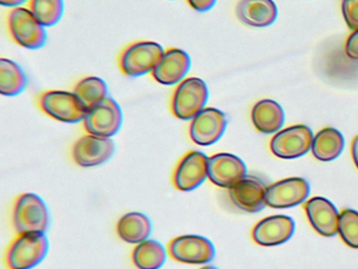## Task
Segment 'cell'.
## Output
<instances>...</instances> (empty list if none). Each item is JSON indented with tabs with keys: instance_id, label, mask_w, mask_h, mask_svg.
<instances>
[{
	"instance_id": "5",
	"label": "cell",
	"mask_w": 358,
	"mask_h": 269,
	"mask_svg": "<svg viewBox=\"0 0 358 269\" xmlns=\"http://www.w3.org/2000/svg\"><path fill=\"white\" fill-rule=\"evenodd\" d=\"M10 37L18 46L29 50L43 48L47 42V32L28 8H11L7 15Z\"/></svg>"
},
{
	"instance_id": "23",
	"label": "cell",
	"mask_w": 358,
	"mask_h": 269,
	"mask_svg": "<svg viewBox=\"0 0 358 269\" xmlns=\"http://www.w3.org/2000/svg\"><path fill=\"white\" fill-rule=\"evenodd\" d=\"M166 248L157 240L148 239L137 244L131 260L138 269H160L167 260Z\"/></svg>"
},
{
	"instance_id": "4",
	"label": "cell",
	"mask_w": 358,
	"mask_h": 269,
	"mask_svg": "<svg viewBox=\"0 0 358 269\" xmlns=\"http://www.w3.org/2000/svg\"><path fill=\"white\" fill-rule=\"evenodd\" d=\"M41 111L56 121L64 123H78L87 116V105L74 92L50 90L41 92L37 98Z\"/></svg>"
},
{
	"instance_id": "18",
	"label": "cell",
	"mask_w": 358,
	"mask_h": 269,
	"mask_svg": "<svg viewBox=\"0 0 358 269\" xmlns=\"http://www.w3.org/2000/svg\"><path fill=\"white\" fill-rule=\"evenodd\" d=\"M306 214L312 227L320 235L333 237L338 233L339 212L329 200L312 198L306 204Z\"/></svg>"
},
{
	"instance_id": "2",
	"label": "cell",
	"mask_w": 358,
	"mask_h": 269,
	"mask_svg": "<svg viewBox=\"0 0 358 269\" xmlns=\"http://www.w3.org/2000/svg\"><path fill=\"white\" fill-rule=\"evenodd\" d=\"M51 214L41 195L24 193L18 195L12 208V225L17 233H47Z\"/></svg>"
},
{
	"instance_id": "1",
	"label": "cell",
	"mask_w": 358,
	"mask_h": 269,
	"mask_svg": "<svg viewBox=\"0 0 358 269\" xmlns=\"http://www.w3.org/2000/svg\"><path fill=\"white\" fill-rule=\"evenodd\" d=\"M50 242L45 233H17L6 250L8 269H33L49 252Z\"/></svg>"
},
{
	"instance_id": "7",
	"label": "cell",
	"mask_w": 358,
	"mask_h": 269,
	"mask_svg": "<svg viewBox=\"0 0 358 269\" xmlns=\"http://www.w3.org/2000/svg\"><path fill=\"white\" fill-rule=\"evenodd\" d=\"M122 123L120 105L114 99L106 97L101 102L90 107L83 120V128L87 134L112 138L118 134Z\"/></svg>"
},
{
	"instance_id": "28",
	"label": "cell",
	"mask_w": 358,
	"mask_h": 269,
	"mask_svg": "<svg viewBox=\"0 0 358 269\" xmlns=\"http://www.w3.org/2000/svg\"><path fill=\"white\" fill-rule=\"evenodd\" d=\"M341 10L349 29H358V0H343Z\"/></svg>"
},
{
	"instance_id": "15",
	"label": "cell",
	"mask_w": 358,
	"mask_h": 269,
	"mask_svg": "<svg viewBox=\"0 0 358 269\" xmlns=\"http://www.w3.org/2000/svg\"><path fill=\"white\" fill-rule=\"evenodd\" d=\"M192 65L189 55L178 48H169L164 50L158 64L152 71V76L162 85H175L183 81Z\"/></svg>"
},
{
	"instance_id": "19",
	"label": "cell",
	"mask_w": 358,
	"mask_h": 269,
	"mask_svg": "<svg viewBox=\"0 0 358 269\" xmlns=\"http://www.w3.org/2000/svg\"><path fill=\"white\" fill-rule=\"evenodd\" d=\"M236 16L249 27H269L278 17V8L273 0H240Z\"/></svg>"
},
{
	"instance_id": "29",
	"label": "cell",
	"mask_w": 358,
	"mask_h": 269,
	"mask_svg": "<svg viewBox=\"0 0 358 269\" xmlns=\"http://www.w3.org/2000/svg\"><path fill=\"white\" fill-rule=\"evenodd\" d=\"M345 54L352 60H358V29H355L348 38Z\"/></svg>"
},
{
	"instance_id": "26",
	"label": "cell",
	"mask_w": 358,
	"mask_h": 269,
	"mask_svg": "<svg viewBox=\"0 0 358 269\" xmlns=\"http://www.w3.org/2000/svg\"><path fill=\"white\" fill-rule=\"evenodd\" d=\"M28 8L43 27L57 25L64 15V0H29Z\"/></svg>"
},
{
	"instance_id": "24",
	"label": "cell",
	"mask_w": 358,
	"mask_h": 269,
	"mask_svg": "<svg viewBox=\"0 0 358 269\" xmlns=\"http://www.w3.org/2000/svg\"><path fill=\"white\" fill-rule=\"evenodd\" d=\"M27 76L24 69L11 59H0V92L13 97L22 94L27 88Z\"/></svg>"
},
{
	"instance_id": "33",
	"label": "cell",
	"mask_w": 358,
	"mask_h": 269,
	"mask_svg": "<svg viewBox=\"0 0 358 269\" xmlns=\"http://www.w3.org/2000/svg\"><path fill=\"white\" fill-rule=\"evenodd\" d=\"M199 269H219V268H217V267H215V266H209V265H207V266H203Z\"/></svg>"
},
{
	"instance_id": "10",
	"label": "cell",
	"mask_w": 358,
	"mask_h": 269,
	"mask_svg": "<svg viewBox=\"0 0 358 269\" xmlns=\"http://www.w3.org/2000/svg\"><path fill=\"white\" fill-rule=\"evenodd\" d=\"M313 132L307 125L290 126L278 132L270 143L273 155L282 159H295L312 149Z\"/></svg>"
},
{
	"instance_id": "27",
	"label": "cell",
	"mask_w": 358,
	"mask_h": 269,
	"mask_svg": "<svg viewBox=\"0 0 358 269\" xmlns=\"http://www.w3.org/2000/svg\"><path fill=\"white\" fill-rule=\"evenodd\" d=\"M338 233L343 241L352 248H358V212L345 209L339 214Z\"/></svg>"
},
{
	"instance_id": "25",
	"label": "cell",
	"mask_w": 358,
	"mask_h": 269,
	"mask_svg": "<svg viewBox=\"0 0 358 269\" xmlns=\"http://www.w3.org/2000/svg\"><path fill=\"white\" fill-rule=\"evenodd\" d=\"M73 92L90 109L108 97V88L101 78L89 76L79 80Z\"/></svg>"
},
{
	"instance_id": "13",
	"label": "cell",
	"mask_w": 358,
	"mask_h": 269,
	"mask_svg": "<svg viewBox=\"0 0 358 269\" xmlns=\"http://www.w3.org/2000/svg\"><path fill=\"white\" fill-rule=\"evenodd\" d=\"M246 174V164L232 153H215L208 158V179L222 188H231Z\"/></svg>"
},
{
	"instance_id": "20",
	"label": "cell",
	"mask_w": 358,
	"mask_h": 269,
	"mask_svg": "<svg viewBox=\"0 0 358 269\" xmlns=\"http://www.w3.org/2000/svg\"><path fill=\"white\" fill-rule=\"evenodd\" d=\"M251 119L259 132L273 134L284 124V109L276 101L264 99L253 106Z\"/></svg>"
},
{
	"instance_id": "32",
	"label": "cell",
	"mask_w": 358,
	"mask_h": 269,
	"mask_svg": "<svg viewBox=\"0 0 358 269\" xmlns=\"http://www.w3.org/2000/svg\"><path fill=\"white\" fill-rule=\"evenodd\" d=\"M352 157H353L354 163L357 166L358 168V136H356L355 138L352 141Z\"/></svg>"
},
{
	"instance_id": "11",
	"label": "cell",
	"mask_w": 358,
	"mask_h": 269,
	"mask_svg": "<svg viewBox=\"0 0 358 269\" xmlns=\"http://www.w3.org/2000/svg\"><path fill=\"white\" fill-rule=\"evenodd\" d=\"M116 144L112 138L85 134L72 147V158L81 167H95L108 162L114 156Z\"/></svg>"
},
{
	"instance_id": "31",
	"label": "cell",
	"mask_w": 358,
	"mask_h": 269,
	"mask_svg": "<svg viewBox=\"0 0 358 269\" xmlns=\"http://www.w3.org/2000/svg\"><path fill=\"white\" fill-rule=\"evenodd\" d=\"M26 2H29V0H0L1 6L11 8H17V6H20Z\"/></svg>"
},
{
	"instance_id": "21",
	"label": "cell",
	"mask_w": 358,
	"mask_h": 269,
	"mask_svg": "<svg viewBox=\"0 0 358 269\" xmlns=\"http://www.w3.org/2000/svg\"><path fill=\"white\" fill-rule=\"evenodd\" d=\"M152 229L150 218L139 212H129L121 216L117 223L119 237L127 243L136 245L150 239Z\"/></svg>"
},
{
	"instance_id": "22",
	"label": "cell",
	"mask_w": 358,
	"mask_h": 269,
	"mask_svg": "<svg viewBox=\"0 0 358 269\" xmlns=\"http://www.w3.org/2000/svg\"><path fill=\"white\" fill-rule=\"evenodd\" d=\"M343 147L345 139L341 132L333 127H326L315 134L311 149L316 159L328 162L338 158Z\"/></svg>"
},
{
	"instance_id": "14",
	"label": "cell",
	"mask_w": 358,
	"mask_h": 269,
	"mask_svg": "<svg viewBox=\"0 0 358 269\" xmlns=\"http://www.w3.org/2000/svg\"><path fill=\"white\" fill-rule=\"evenodd\" d=\"M309 193V183L305 179H285L267 187L265 201L270 207H293L303 203Z\"/></svg>"
},
{
	"instance_id": "30",
	"label": "cell",
	"mask_w": 358,
	"mask_h": 269,
	"mask_svg": "<svg viewBox=\"0 0 358 269\" xmlns=\"http://www.w3.org/2000/svg\"><path fill=\"white\" fill-rule=\"evenodd\" d=\"M186 1L196 12H207L213 8L217 0H186Z\"/></svg>"
},
{
	"instance_id": "12",
	"label": "cell",
	"mask_w": 358,
	"mask_h": 269,
	"mask_svg": "<svg viewBox=\"0 0 358 269\" xmlns=\"http://www.w3.org/2000/svg\"><path fill=\"white\" fill-rule=\"evenodd\" d=\"M227 127L225 113L215 107H205L190 122L189 137L200 146H210L217 143Z\"/></svg>"
},
{
	"instance_id": "16",
	"label": "cell",
	"mask_w": 358,
	"mask_h": 269,
	"mask_svg": "<svg viewBox=\"0 0 358 269\" xmlns=\"http://www.w3.org/2000/svg\"><path fill=\"white\" fill-rule=\"evenodd\" d=\"M266 189L267 186L261 179L246 176L229 189V197L236 207L255 214L267 205L265 201Z\"/></svg>"
},
{
	"instance_id": "17",
	"label": "cell",
	"mask_w": 358,
	"mask_h": 269,
	"mask_svg": "<svg viewBox=\"0 0 358 269\" xmlns=\"http://www.w3.org/2000/svg\"><path fill=\"white\" fill-rule=\"evenodd\" d=\"M295 230V223L288 216H268L259 221L252 231L255 243L261 246H276L290 240Z\"/></svg>"
},
{
	"instance_id": "9",
	"label": "cell",
	"mask_w": 358,
	"mask_h": 269,
	"mask_svg": "<svg viewBox=\"0 0 358 269\" xmlns=\"http://www.w3.org/2000/svg\"><path fill=\"white\" fill-rule=\"evenodd\" d=\"M208 178V157L200 151L186 153L176 165L173 184L178 191H192Z\"/></svg>"
},
{
	"instance_id": "3",
	"label": "cell",
	"mask_w": 358,
	"mask_h": 269,
	"mask_svg": "<svg viewBox=\"0 0 358 269\" xmlns=\"http://www.w3.org/2000/svg\"><path fill=\"white\" fill-rule=\"evenodd\" d=\"M164 50L160 44L150 40L131 42L119 54V69L129 77H140L152 73Z\"/></svg>"
},
{
	"instance_id": "6",
	"label": "cell",
	"mask_w": 358,
	"mask_h": 269,
	"mask_svg": "<svg viewBox=\"0 0 358 269\" xmlns=\"http://www.w3.org/2000/svg\"><path fill=\"white\" fill-rule=\"evenodd\" d=\"M209 92L204 80L189 77L178 84L171 99V111L180 120H192L205 109Z\"/></svg>"
},
{
	"instance_id": "8",
	"label": "cell",
	"mask_w": 358,
	"mask_h": 269,
	"mask_svg": "<svg viewBox=\"0 0 358 269\" xmlns=\"http://www.w3.org/2000/svg\"><path fill=\"white\" fill-rule=\"evenodd\" d=\"M169 256L183 264L202 265L215 258L213 242L203 235H183L171 240L167 246Z\"/></svg>"
}]
</instances>
